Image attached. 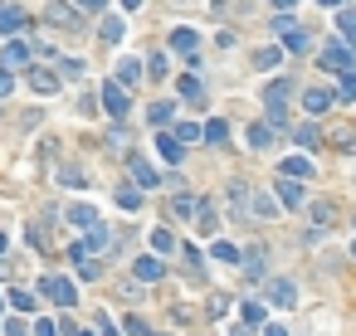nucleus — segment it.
Instances as JSON below:
<instances>
[{
	"mask_svg": "<svg viewBox=\"0 0 356 336\" xmlns=\"http://www.w3.org/2000/svg\"><path fill=\"white\" fill-rule=\"evenodd\" d=\"M322 69H327V74H346V69H356V54H351L346 39H327V44H322Z\"/></svg>",
	"mask_w": 356,
	"mask_h": 336,
	"instance_id": "f257e3e1",
	"label": "nucleus"
},
{
	"mask_svg": "<svg viewBox=\"0 0 356 336\" xmlns=\"http://www.w3.org/2000/svg\"><path fill=\"white\" fill-rule=\"evenodd\" d=\"M39 293H44L49 302H59V307H74V302H78V293H74V283H69V278H44V283H39Z\"/></svg>",
	"mask_w": 356,
	"mask_h": 336,
	"instance_id": "f03ea898",
	"label": "nucleus"
},
{
	"mask_svg": "<svg viewBox=\"0 0 356 336\" xmlns=\"http://www.w3.org/2000/svg\"><path fill=\"white\" fill-rule=\"evenodd\" d=\"M25 83H30L34 93H44V98H54V93H59V74H54V69H39V64H30V69H25Z\"/></svg>",
	"mask_w": 356,
	"mask_h": 336,
	"instance_id": "7ed1b4c3",
	"label": "nucleus"
},
{
	"mask_svg": "<svg viewBox=\"0 0 356 336\" xmlns=\"http://www.w3.org/2000/svg\"><path fill=\"white\" fill-rule=\"evenodd\" d=\"M30 54H34V49H30L25 39H10L5 49H0V69H25V64H30Z\"/></svg>",
	"mask_w": 356,
	"mask_h": 336,
	"instance_id": "20e7f679",
	"label": "nucleus"
},
{
	"mask_svg": "<svg viewBox=\"0 0 356 336\" xmlns=\"http://www.w3.org/2000/svg\"><path fill=\"white\" fill-rule=\"evenodd\" d=\"M264 293H269V302H274V307H283V312H288V307H298V288L288 283V278H274Z\"/></svg>",
	"mask_w": 356,
	"mask_h": 336,
	"instance_id": "39448f33",
	"label": "nucleus"
},
{
	"mask_svg": "<svg viewBox=\"0 0 356 336\" xmlns=\"http://www.w3.org/2000/svg\"><path fill=\"white\" fill-rule=\"evenodd\" d=\"M103 107L113 112V117H127V107H132L127 88H122V83H108V88H103Z\"/></svg>",
	"mask_w": 356,
	"mask_h": 336,
	"instance_id": "423d86ee",
	"label": "nucleus"
},
{
	"mask_svg": "<svg viewBox=\"0 0 356 336\" xmlns=\"http://www.w3.org/2000/svg\"><path fill=\"white\" fill-rule=\"evenodd\" d=\"M103 244H108V229H98V224H93V229H88V234H83V239H78L69 254H74V258H88V254H98Z\"/></svg>",
	"mask_w": 356,
	"mask_h": 336,
	"instance_id": "0eeeda50",
	"label": "nucleus"
},
{
	"mask_svg": "<svg viewBox=\"0 0 356 336\" xmlns=\"http://www.w3.org/2000/svg\"><path fill=\"white\" fill-rule=\"evenodd\" d=\"M332 98H337L332 88H308V93H302V107H308L313 117H322V112L332 107Z\"/></svg>",
	"mask_w": 356,
	"mask_h": 336,
	"instance_id": "6e6552de",
	"label": "nucleus"
},
{
	"mask_svg": "<svg viewBox=\"0 0 356 336\" xmlns=\"http://www.w3.org/2000/svg\"><path fill=\"white\" fill-rule=\"evenodd\" d=\"M142 74H146V69H142V59H132V54H127V59L118 64V78H113V83H122V88H137V83H142Z\"/></svg>",
	"mask_w": 356,
	"mask_h": 336,
	"instance_id": "1a4fd4ad",
	"label": "nucleus"
},
{
	"mask_svg": "<svg viewBox=\"0 0 356 336\" xmlns=\"http://www.w3.org/2000/svg\"><path fill=\"white\" fill-rule=\"evenodd\" d=\"M157 151H162V156H166V161L176 166V161L186 156V142H181L176 132H157Z\"/></svg>",
	"mask_w": 356,
	"mask_h": 336,
	"instance_id": "9d476101",
	"label": "nucleus"
},
{
	"mask_svg": "<svg viewBox=\"0 0 356 336\" xmlns=\"http://www.w3.org/2000/svg\"><path fill=\"white\" fill-rule=\"evenodd\" d=\"M44 15H49V25H59V30H78V15H74V5H64V0H54Z\"/></svg>",
	"mask_w": 356,
	"mask_h": 336,
	"instance_id": "9b49d317",
	"label": "nucleus"
},
{
	"mask_svg": "<svg viewBox=\"0 0 356 336\" xmlns=\"http://www.w3.org/2000/svg\"><path fill=\"white\" fill-rule=\"evenodd\" d=\"M278 176H293V181H313V161H308V156H288V161L278 166Z\"/></svg>",
	"mask_w": 356,
	"mask_h": 336,
	"instance_id": "f8f14e48",
	"label": "nucleus"
},
{
	"mask_svg": "<svg viewBox=\"0 0 356 336\" xmlns=\"http://www.w3.org/2000/svg\"><path fill=\"white\" fill-rule=\"evenodd\" d=\"M171 49H176V54H186V59H195L200 34H195V30H171Z\"/></svg>",
	"mask_w": 356,
	"mask_h": 336,
	"instance_id": "ddd939ff",
	"label": "nucleus"
},
{
	"mask_svg": "<svg viewBox=\"0 0 356 336\" xmlns=\"http://www.w3.org/2000/svg\"><path fill=\"white\" fill-rule=\"evenodd\" d=\"M15 30H25V10L0 0V34H15Z\"/></svg>",
	"mask_w": 356,
	"mask_h": 336,
	"instance_id": "4468645a",
	"label": "nucleus"
},
{
	"mask_svg": "<svg viewBox=\"0 0 356 336\" xmlns=\"http://www.w3.org/2000/svg\"><path fill=\"white\" fill-rule=\"evenodd\" d=\"M132 181H137L142 190H151V186H162V176L151 171V161H142V156H132Z\"/></svg>",
	"mask_w": 356,
	"mask_h": 336,
	"instance_id": "2eb2a0df",
	"label": "nucleus"
},
{
	"mask_svg": "<svg viewBox=\"0 0 356 336\" xmlns=\"http://www.w3.org/2000/svg\"><path fill=\"white\" fill-rule=\"evenodd\" d=\"M278 205H302V181H293V176H278Z\"/></svg>",
	"mask_w": 356,
	"mask_h": 336,
	"instance_id": "dca6fc26",
	"label": "nucleus"
},
{
	"mask_svg": "<svg viewBox=\"0 0 356 336\" xmlns=\"http://www.w3.org/2000/svg\"><path fill=\"white\" fill-rule=\"evenodd\" d=\"M195 210H200V200H195L190 190H176V195H171V214H176V219H195Z\"/></svg>",
	"mask_w": 356,
	"mask_h": 336,
	"instance_id": "f3484780",
	"label": "nucleus"
},
{
	"mask_svg": "<svg viewBox=\"0 0 356 336\" xmlns=\"http://www.w3.org/2000/svg\"><path fill=\"white\" fill-rule=\"evenodd\" d=\"M278 34H283V49H288V54H308V44H313L308 30H298V25H288V30H278Z\"/></svg>",
	"mask_w": 356,
	"mask_h": 336,
	"instance_id": "a211bd4d",
	"label": "nucleus"
},
{
	"mask_svg": "<svg viewBox=\"0 0 356 336\" xmlns=\"http://www.w3.org/2000/svg\"><path fill=\"white\" fill-rule=\"evenodd\" d=\"M195 224H200V234H215V229H220V214H215V205H210V200H200Z\"/></svg>",
	"mask_w": 356,
	"mask_h": 336,
	"instance_id": "6ab92c4d",
	"label": "nucleus"
},
{
	"mask_svg": "<svg viewBox=\"0 0 356 336\" xmlns=\"http://www.w3.org/2000/svg\"><path fill=\"white\" fill-rule=\"evenodd\" d=\"M293 142H298L302 151H313V146H322V132H318L313 122H302V127H293Z\"/></svg>",
	"mask_w": 356,
	"mask_h": 336,
	"instance_id": "aec40b11",
	"label": "nucleus"
},
{
	"mask_svg": "<svg viewBox=\"0 0 356 336\" xmlns=\"http://www.w3.org/2000/svg\"><path fill=\"white\" fill-rule=\"evenodd\" d=\"M239 263H244V273H249V278H259V273L269 268V249H249Z\"/></svg>",
	"mask_w": 356,
	"mask_h": 336,
	"instance_id": "412c9836",
	"label": "nucleus"
},
{
	"mask_svg": "<svg viewBox=\"0 0 356 336\" xmlns=\"http://www.w3.org/2000/svg\"><path fill=\"white\" fill-rule=\"evenodd\" d=\"M249 205H254V214H259V219L283 214V210H278V195H249Z\"/></svg>",
	"mask_w": 356,
	"mask_h": 336,
	"instance_id": "4be33fe9",
	"label": "nucleus"
},
{
	"mask_svg": "<svg viewBox=\"0 0 356 336\" xmlns=\"http://www.w3.org/2000/svg\"><path fill=\"white\" fill-rule=\"evenodd\" d=\"M200 137H205V142H210V146H225V142H230V127H225V122H220V117H210V122H205V127H200Z\"/></svg>",
	"mask_w": 356,
	"mask_h": 336,
	"instance_id": "5701e85b",
	"label": "nucleus"
},
{
	"mask_svg": "<svg viewBox=\"0 0 356 336\" xmlns=\"http://www.w3.org/2000/svg\"><path fill=\"white\" fill-rule=\"evenodd\" d=\"M118 205H122L127 214H137V210H142V186H118Z\"/></svg>",
	"mask_w": 356,
	"mask_h": 336,
	"instance_id": "b1692460",
	"label": "nucleus"
},
{
	"mask_svg": "<svg viewBox=\"0 0 356 336\" xmlns=\"http://www.w3.org/2000/svg\"><path fill=\"white\" fill-rule=\"evenodd\" d=\"M269 142H274V127H269V122H254V127H249V146H254V151H264Z\"/></svg>",
	"mask_w": 356,
	"mask_h": 336,
	"instance_id": "393cba45",
	"label": "nucleus"
},
{
	"mask_svg": "<svg viewBox=\"0 0 356 336\" xmlns=\"http://www.w3.org/2000/svg\"><path fill=\"white\" fill-rule=\"evenodd\" d=\"M151 249H157V254H176L181 244H176V234H171V229H151Z\"/></svg>",
	"mask_w": 356,
	"mask_h": 336,
	"instance_id": "a878e982",
	"label": "nucleus"
},
{
	"mask_svg": "<svg viewBox=\"0 0 356 336\" xmlns=\"http://www.w3.org/2000/svg\"><path fill=\"white\" fill-rule=\"evenodd\" d=\"M278 64H283V49H274V44L254 54V69H278Z\"/></svg>",
	"mask_w": 356,
	"mask_h": 336,
	"instance_id": "bb28decb",
	"label": "nucleus"
},
{
	"mask_svg": "<svg viewBox=\"0 0 356 336\" xmlns=\"http://www.w3.org/2000/svg\"><path fill=\"white\" fill-rule=\"evenodd\" d=\"M69 219L83 224V229H93V224H98V210H93V205H69Z\"/></svg>",
	"mask_w": 356,
	"mask_h": 336,
	"instance_id": "cd10ccee",
	"label": "nucleus"
},
{
	"mask_svg": "<svg viewBox=\"0 0 356 336\" xmlns=\"http://www.w3.org/2000/svg\"><path fill=\"white\" fill-rule=\"evenodd\" d=\"M137 278L142 283H157L162 278V258H137Z\"/></svg>",
	"mask_w": 356,
	"mask_h": 336,
	"instance_id": "c85d7f7f",
	"label": "nucleus"
},
{
	"mask_svg": "<svg viewBox=\"0 0 356 336\" xmlns=\"http://www.w3.org/2000/svg\"><path fill=\"white\" fill-rule=\"evenodd\" d=\"M122 30H127V25H122V15H108L98 34H103V44H118V39H122Z\"/></svg>",
	"mask_w": 356,
	"mask_h": 336,
	"instance_id": "c756f323",
	"label": "nucleus"
},
{
	"mask_svg": "<svg viewBox=\"0 0 356 336\" xmlns=\"http://www.w3.org/2000/svg\"><path fill=\"white\" fill-rule=\"evenodd\" d=\"M332 146H337V151H346V156H356V127H337Z\"/></svg>",
	"mask_w": 356,
	"mask_h": 336,
	"instance_id": "7c9ffc66",
	"label": "nucleus"
},
{
	"mask_svg": "<svg viewBox=\"0 0 356 336\" xmlns=\"http://www.w3.org/2000/svg\"><path fill=\"white\" fill-rule=\"evenodd\" d=\"M181 98H186V102H200V98H205V88H200V78H195V74H186V78H181Z\"/></svg>",
	"mask_w": 356,
	"mask_h": 336,
	"instance_id": "2f4dec72",
	"label": "nucleus"
},
{
	"mask_svg": "<svg viewBox=\"0 0 356 336\" xmlns=\"http://www.w3.org/2000/svg\"><path fill=\"white\" fill-rule=\"evenodd\" d=\"M313 219L322 224V229H327V224H337V205H332V200H318V205H313Z\"/></svg>",
	"mask_w": 356,
	"mask_h": 336,
	"instance_id": "473e14b6",
	"label": "nucleus"
},
{
	"mask_svg": "<svg viewBox=\"0 0 356 336\" xmlns=\"http://www.w3.org/2000/svg\"><path fill=\"white\" fill-rule=\"evenodd\" d=\"M210 254H215L220 263H239V249H234L230 239H215V244H210Z\"/></svg>",
	"mask_w": 356,
	"mask_h": 336,
	"instance_id": "72a5a7b5",
	"label": "nucleus"
},
{
	"mask_svg": "<svg viewBox=\"0 0 356 336\" xmlns=\"http://www.w3.org/2000/svg\"><path fill=\"white\" fill-rule=\"evenodd\" d=\"M146 117L162 127V122H171V117H176V107H171V102H151V107H146Z\"/></svg>",
	"mask_w": 356,
	"mask_h": 336,
	"instance_id": "f704fd0d",
	"label": "nucleus"
},
{
	"mask_svg": "<svg viewBox=\"0 0 356 336\" xmlns=\"http://www.w3.org/2000/svg\"><path fill=\"white\" fill-rule=\"evenodd\" d=\"M337 98H342V102H356V69H346V74H342V88H337Z\"/></svg>",
	"mask_w": 356,
	"mask_h": 336,
	"instance_id": "c9c22d12",
	"label": "nucleus"
},
{
	"mask_svg": "<svg viewBox=\"0 0 356 336\" xmlns=\"http://www.w3.org/2000/svg\"><path fill=\"white\" fill-rule=\"evenodd\" d=\"M337 25H342L346 44H356V10H342V15H337Z\"/></svg>",
	"mask_w": 356,
	"mask_h": 336,
	"instance_id": "e433bc0d",
	"label": "nucleus"
},
{
	"mask_svg": "<svg viewBox=\"0 0 356 336\" xmlns=\"http://www.w3.org/2000/svg\"><path fill=\"white\" fill-rule=\"evenodd\" d=\"M239 322H244V326H259V322H264V307H259V302H244Z\"/></svg>",
	"mask_w": 356,
	"mask_h": 336,
	"instance_id": "4c0bfd02",
	"label": "nucleus"
},
{
	"mask_svg": "<svg viewBox=\"0 0 356 336\" xmlns=\"http://www.w3.org/2000/svg\"><path fill=\"white\" fill-rule=\"evenodd\" d=\"M171 132H176V137H181V142H200V127H195V122H176V127H171Z\"/></svg>",
	"mask_w": 356,
	"mask_h": 336,
	"instance_id": "58836bf2",
	"label": "nucleus"
},
{
	"mask_svg": "<svg viewBox=\"0 0 356 336\" xmlns=\"http://www.w3.org/2000/svg\"><path fill=\"white\" fill-rule=\"evenodd\" d=\"M34 336H64V331H59V322H49V317H39V322H34Z\"/></svg>",
	"mask_w": 356,
	"mask_h": 336,
	"instance_id": "ea45409f",
	"label": "nucleus"
},
{
	"mask_svg": "<svg viewBox=\"0 0 356 336\" xmlns=\"http://www.w3.org/2000/svg\"><path fill=\"white\" fill-rule=\"evenodd\" d=\"M151 78H166V54H151V64H146Z\"/></svg>",
	"mask_w": 356,
	"mask_h": 336,
	"instance_id": "a19ab883",
	"label": "nucleus"
},
{
	"mask_svg": "<svg viewBox=\"0 0 356 336\" xmlns=\"http://www.w3.org/2000/svg\"><path fill=\"white\" fill-rule=\"evenodd\" d=\"M205 312H210V317H225V312H230V298H225V293H215V298H210V307H205Z\"/></svg>",
	"mask_w": 356,
	"mask_h": 336,
	"instance_id": "79ce46f5",
	"label": "nucleus"
},
{
	"mask_svg": "<svg viewBox=\"0 0 356 336\" xmlns=\"http://www.w3.org/2000/svg\"><path fill=\"white\" fill-rule=\"evenodd\" d=\"M122 326H127V336H151V326H146V322H142V317H127V322H122Z\"/></svg>",
	"mask_w": 356,
	"mask_h": 336,
	"instance_id": "37998d69",
	"label": "nucleus"
},
{
	"mask_svg": "<svg viewBox=\"0 0 356 336\" xmlns=\"http://www.w3.org/2000/svg\"><path fill=\"white\" fill-rule=\"evenodd\" d=\"M15 93V74L10 69H0V98H10Z\"/></svg>",
	"mask_w": 356,
	"mask_h": 336,
	"instance_id": "c03bdc74",
	"label": "nucleus"
},
{
	"mask_svg": "<svg viewBox=\"0 0 356 336\" xmlns=\"http://www.w3.org/2000/svg\"><path fill=\"white\" fill-rule=\"evenodd\" d=\"M59 181H64V186H83V171H74V166H64V171H59Z\"/></svg>",
	"mask_w": 356,
	"mask_h": 336,
	"instance_id": "a18cd8bd",
	"label": "nucleus"
},
{
	"mask_svg": "<svg viewBox=\"0 0 356 336\" xmlns=\"http://www.w3.org/2000/svg\"><path fill=\"white\" fill-rule=\"evenodd\" d=\"M10 302H15L20 312H30V307H34V298H30V293H10Z\"/></svg>",
	"mask_w": 356,
	"mask_h": 336,
	"instance_id": "49530a36",
	"label": "nucleus"
},
{
	"mask_svg": "<svg viewBox=\"0 0 356 336\" xmlns=\"http://www.w3.org/2000/svg\"><path fill=\"white\" fill-rule=\"evenodd\" d=\"M200 312H190V307H171V322H195Z\"/></svg>",
	"mask_w": 356,
	"mask_h": 336,
	"instance_id": "de8ad7c7",
	"label": "nucleus"
},
{
	"mask_svg": "<svg viewBox=\"0 0 356 336\" xmlns=\"http://www.w3.org/2000/svg\"><path fill=\"white\" fill-rule=\"evenodd\" d=\"M0 336H25V322H10V326L0 331Z\"/></svg>",
	"mask_w": 356,
	"mask_h": 336,
	"instance_id": "09e8293b",
	"label": "nucleus"
},
{
	"mask_svg": "<svg viewBox=\"0 0 356 336\" xmlns=\"http://www.w3.org/2000/svg\"><path fill=\"white\" fill-rule=\"evenodd\" d=\"M78 5H83V10H103V5H108V0H78Z\"/></svg>",
	"mask_w": 356,
	"mask_h": 336,
	"instance_id": "8fccbe9b",
	"label": "nucleus"
},
{
	"mask_svg": "<svg viewBox=\"0 0 356 336\" xmlns=\"http://www.w3.org/2000/svg\"><path fill=\"white\" fill-rule=\"evenodd\" d=\"M264 336H288V326H269V331H264Z\"/></svg>",
	"mask_w": 356,
	"mask_h": 336,
	"instance_id": "3c124183",
	"label": "nucleus"
},
{
	"mask_svg": "<svg viewBox=\"0 0 356 336\" xmlns=\"http://www.w3.org/2000/svg\"><path fill=\"white\" fill-rule=\"evenodd\" d=\"M274 5H278V10H293V5H298V0H274Z\"/></svg>",
	"mask_w": 356,
	"mask_h": 336,
	"instance_id": "603ef678",
	"label": "nucleus"
},
{
	"mask_svg": "<svg viewBox=\"0 0 356 336\" xmlns=\"http://www.w3.org/2000/svg\"><path fill=\"white\" fill-rule=\"evenodd\" d=\"M137 5H142V0H122V10H137Z\"/></svg>",
	"mask_w": 356,
	"mask_h": 336,
	"instance_id": "864d4df0",
	"label": "nucleus"
},
{
	"mask_svg": "<svg viewBox=\"0 0 356 336\" xmlns=\"http://www.w3.org/2000/svg\"><path fill=\"white\" fill-rule=\"evenodd\" d=\"M318 5H346V0H318Z\"/></svg>",
	"mask_w": 356,
	"mask_h": 336,
	"instance_id": "5fc2aeb1",
	"label": "nucleus"
},
{
	"mask_svg": "<svg viewBox=\"0 0 356 336\" xmlns=\"http://www.w3.org/2000/svg\"><path fill=\"white\" fill-rule=\"evenodd\" d=\"M0 258H5V234H0Z\"/></svg>",
	"mask_w": 356,
	"mask_h": 336,
	"instance_id": "6e6d98bb",
	"label": "nucleus"
},
{
	"mask_svg": "<svg viewBox=\"0 0 356 336\" xmlns=\"http://www.w3.org/2000/svg\"><path fill=\"white\" fill-rule=\"evenodd\" d=\"M351 258H356V244H351Z\"/></svg>",
	"mask_w": 356,
	"mask_h": 336,
	"instance_id": "4d7b16f0",
	"label": "nucleus"
},
{
	"mask_svg": "<svg viewBox=\"0 0 356 336\" xmlns=\"http://www.w3.org/2000/svg\"><path fill=\"white\" fill-rule=\"evenodd\" d=\"M0 307H5V302H0Z\"/></svg>",
	"mask_w": 356,
	"mask_h": 336,
	"instance_id": "13d9d810",
	"label": "nucleus"
}]
</instances>
